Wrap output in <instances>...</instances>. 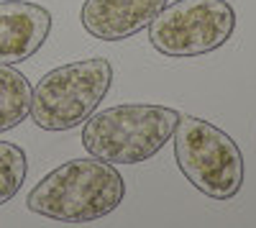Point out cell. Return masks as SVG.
Returning a JSON list of instances; mask_svg holds the SVG:
<instances>
[{
  "label": "cell",
  "instance_id": "277c9868",
  "mask_svg": "<svg viewBox=\"0 0 256 228\" xmlns=\"http://www.w3.org/2000/svg\"><path fill=\"white\" fill-rule=\"evenodd\" d=\"M174 159L182 174L212 200H230L244 184V156L216 123L180 116L174 128Z\"/></svg>",
  "mask_w": 256,
  "mask_h": 228
},
{
  "label": "cell",
  "instance_id": "9c48e42d",
  "mask_svg": "<svg viewBox=\"0 0 256 228\" xmlns=\"http://www.w3.org/2000/svg\"><path fill=\"white\" fill-rule=\"evenodd\" d=\"M26 152L10 141H0V205L13 200L26 180Z\"/></svg>",
  "mask_w": 256,
  "mask_h": 228
},
{
  "label": "cell",
  "instance_id": "5b68a950",
  "mask_svg": "<svg viewBox=\"0 0 256 228\" xmlns=\"http://www.w3.org/2000/svg\"><path fill=\"white\" fill-rule=\"evenodd\" d=\"M236 31V10L228 0H177L148 24L152 46L172 59L210 54Z\"/></svg>",
  "mask_w": 256,
  "mask_h": 228
},
{
  "label": "cell",
  "instance_id": "8992f818",
  "mask_svg": "<svg viewBox=\"0 0 256 228\" xmlns=\"http://www.w3.org/2000/svg\"><path fill=\"white\" fill-rule=\"evenodd\" d=\"M52 31V13L28 0H0V64L31 59Z\"/></svg>",
  "mask_w": 256,
  "mask_h": 228
},
{
  "label": "cell",
  "instance_id": "3957f363",
  "mask_svg": "<svg viewBox=\"0 0 256 228\" xmlns=\"http://www.w3.org/2000/svg\"><path fill=\"white\" fill-rule=\"evenodd\" d=\"M113 67L108 59L90 56L54 67L31 90V118L44 131H70L88 120L108 95Z\"/></svg>",
  "mask_w": 256,
  "mask_h": 228
},
{
  "label": "cell",
  "instance_id": "7a4b0ae2",
  "mask_svg": "<svg viewBox=\"0 0 256 228\" xmlns=\"http://www.w3.org/2000/svg\"><path fill=\"white\" fill-rule=\"evenodd\" d=\"M180 113L164 106L126 102L84 120L82 146L108 164H141L156 156L172 138Z\"/></svg>",
  "mask_w": 256,
  "mask_h": 228
},
{
  "label": "cell",
  "instance_id": "6da1fadb",
  "mask_svg": "<svg viewBox=\"0 0 256 228\" xmlns=\"http://www.w3.org/2000/svg\"><path fill=\"white\" fill-rule=\"evenodd\" d=\"M126 195V182L102 159H70L52 170L28 192L26 205L36 216L62 223H90L110 216Z\"/></svg>",
  "mask_w": 256,
  "mask_h": 228
},
{
  "label": "cell",
  "instance_id": "52a82bcc",
  "mask_svg": "<svg viewBox=\"0 0 256 228\" xmlns=\"http://www.w3.org/2000/svg\"><path fill=\"white\" fill-rule=\"evenodd\" d=\"M169 0H84L82 28L100 41H123L144 31Z\"/></svg>",
  "mask_w": 256,
  "mask_h": 228
},
{
  "label": "cell",
  "instance_id": "ba28073f",
  "mask_svg": "<svg viewBox=\"0 0 256 228\" xmlns=\"http://www.w3.org/2000/svg\"><path fill=\"white\" fill-rule=\"evenodd\" d=\"M31 82L13 64H0V134L24 123L31 110Z\"/></svg>",
  "mask_w": 256,
  "mask_h": 228
}]
</instances>
